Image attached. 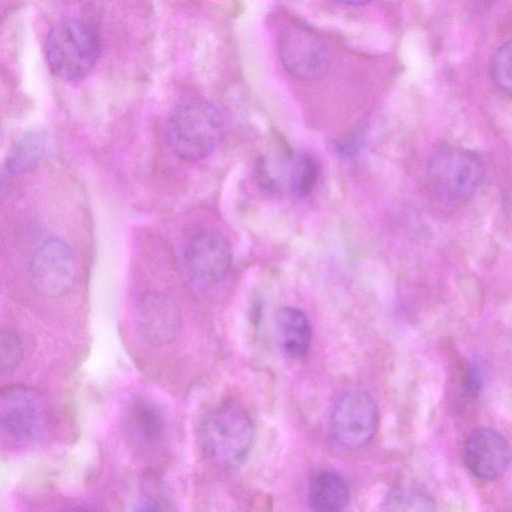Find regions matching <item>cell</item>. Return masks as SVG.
<instances>
[{
  "instance_id": "cell-5",
  "label": "cell",
  "mask_w": 512,
  "mask_h": 512,
  "mask_svg": "<svg viewBox=\"0 0 512 512\" xmlns=\"http://www.w3.org/2000/svg\"><path fill=\"white\" fill-rule=\"evenodd\" d=\"M49 418L44 395L25 385H11L0 394V429L10 446H26L44 433Z\"/></svg>"
},
{
  "instance_id": "cell-2",
  "label": "cell",
  "mask_w": 512,
  "mask_h": 512,
  "mask_svg": "<svg viewBox=\"0 0 512 512\" xmlns=\"http://www.w3.org/2000/svg\"><path fill=\"white\" fill-rule=\"evenodd\" d=\"M254 441V427L247 411L238 403L224 402L202 420L198 443L202 456L225 469L240 466Z\"/></svg>"
},
{
  "instance_id": "cell-3",
  "label": "cell",
  "mask_w": 512,
  "mask_h": 512,
  "mask_svg": "<svg viewBox=\"0 0 512 512\" xmlns=\"http://www.w3.org/2000/svg\"><path fill=\"white\" fill-rule=\"evenodd\" d=\"M102 52L99 31L78 18H63L49 30L45 44L47 64L58 78L74 82L85 78Z\"/></svg>"
},
{
  "instance_id": "cell-1",
  "label": "cell",
  "mask_w": 512,
  "mask_h": 512,
  "mask_svg": "<svg viewBox=\"0 0 512 512\" xmlns=\"http://www.w3.org/2000/svg\"><path fill=\"white\" fill-rule=\"evenodd\" d=\"M224 133V120L217 107L196 97L175 104L165 123L169 149L186 162H197L210 156L221 143Z\"/></svg>"
},
{
  "instance_id": "cell-15",
  "label": "cell",
  "mask_w": 512,
  "mask_h": 512,
  "mask_svg": "<svg viewBox=\"0 0 512 512\" xmlns=\"http://www.w3.org/2000/svg\"><path fill=\"white\" fill-rule=\"evenodd\" d=\"M43 151L44 145L39 135L24 137L12 149L7 159V170L13 175L31 171L41 159Z\"/></svg>"
},
{
  "instance_id": "cell-13",
  "label": "cell",
  "mask_w": 512,
  "mask_h": 512,
  "mask_svg": "<svg viewBox=\"0 0 512 512\" xmlns=\"http://www.w3.org/2000/svg\"><path fill=\"white\" fill-rule=\"evenodd\" d=\"M274 320L282 351L292 358L304 356L312 335L309 320L304 312L295 307H281L277 310Z\"/></svg>"
},
{
  "instance_id": "cell-21",
  "label": "cell",
  "mask_w": 512,
  "mask_h": 512,
  "mask_svg": "<svg viewBox=\"0 0 512 512\" xmlns=\"http://www.w3.org/2000/svg\"><path fill=\"white\" fill-rule=\"evenodd\" d=\"M508 210L510 217L512 219V188L510 189V192L508 194Z\"/></svg>"
},
{
  "instance_id": "cell-7",
  "label": "cell",
  "mask_w": 512,
  "mask_h": 512,
  "mask_svg": "<svg viewBox=\"0 0 512 512\" xmlns=\"http://www.w3.org/2000/svg\"><path fill=\"white\" fill-rule=\"evenodd\" d=\"M28 277L32 288L41 296L58 298L73 288L77 267L69 246L62 240H46L33 254Z\"/></svg>"
},
{
  "instance_id": "cell-10",
  "label": "cell",
  "mask_w": 512,
  "mask_h": 512,
  "mask_svg": "<svg viewBox=\"0 0 512 512\" xmlns=\"http://www.w3.org/2000/svg\"><path fill=\"white\" fill-rule=\"evenodd\" d=\"M512 452L507 440L490 428L474 430L466 440L464 460L470 472L482 480H494L509 468Z\"/></svg>"
},
{
  "instance_id": "cell-16",
  "label": "cell",
  "mask_w": 512,
  "mask_h": 512,
  "mask_svg": "<svg viewBox=\"0 0 512 512\" xmlns=\"http://www.w3.org/2000/svg\"><path fill=\"white\" fill-rule=\"evenodd\" d=\"M385 510L389 511H431L432 498L422 489L404 485L394 488L385 500Z\"/></svg>"
},
{
  "instance_id": "cell-4",
  "label": "cell",
  "mask_w": 512,
  "mask_h": 512,
  "mask_svg": "<svg viewBox=\"0 0 512 512\" xmlns=\"http://www.w3.org/2000/svg\"><path fill=\"white\" fill-rule=\"evenodd\" d=\"M427 182L442 202L460 205L477 191L483 176L481 159L473 151L452 145L436 149L427 164Z\"/></svg>"
},
{
  "instance_id": "cell-20",
  "label": "cell",
  "mask_w": 512,
  "mask_h": 512,
  "mask_svg": "<svg viewBox=\"0 0 512 512\" xmlns=\"http://www.w3.org/2000/svg\"><path fill=\"white\" fill-rule=\"evenodd\" d=\"M339 3L351 6L363 5L368 3L371 0H336Z\"/></svg>"
},
{
  "instance_id": "cell-18",
  "label": "cell",
  "mask_w": 512,
  "mask_h": 512,
  "mask_svg": "<svg viewBox=\"0 0 512 512\" xmlns=\"http://www.w3.org/2000/svg\"><path fill=\"white\" fill-rule=\"evenodd\" d=\"M490 76L501 92L512 97V39L495 52L490 64Z\"/></svg>"
},
{
  "instance_id": "cell-12",
  "label": "cell",
  "mask_w": 512,
  "mask_h": 512,
  "mask_svg": "<svg viewBox=\"0 0 512 512\" xmlns=\"http://www.w3.org/2000/svg\"><path fill=\"white\" fill-rule=\"evenodd\" d=\"M164 410L146 398L136 400L128 410L127 427L136 447L155 452L165 444L169 425Z\"/></svg>"
},
{
  "instance_id": "cell-14",
  "label": "cell",
  "mask_w": 512,
  "mask_h": 512,
  "mask_svg": "<svg viewBox=\"0 0 512 512\" xmlns=\"http://www.w3.org/2000/svg\"><path fill=\"white\" fill-rule=\"evenodd\" d=\"M308 502L316 511L344 510L349 502L348 485L344 478L334 471H317L309 480Z\"/></svg>"
},
{
  "instance_id": "cell-9",
  "label": "cell",
  "mask_w": 512,
  "mask_h": 512,
  "mask_svg": "<svg viewBox=\"0 0 512 512\" xmlns=\"http://www.w3.org/2000/svg\"><path fill=\"white\" fill-rule=\"evenodd\" d=\"M278 53L285 69L300 80L320 77L330 63V52L323 39L302 25H290L280 32Z\"/></svg>"
},
{
  "instance_id": "cell-19",
  "label": "cell",
  "mask_w": 512,
  "mask_h": 512,
  "mask_svg": "<svg viewBox=\"0 0 512 512\" xmlns=\"http://www.w3.org/2000/svg\"><path fill=\"white\" fill-rule=\"evenodd\" d=\"M23 357V346L15 331L3 329L1 333L0 367L2 373L14 370Z\"/></svg>"
},
{
  "instance_id": "cell-17",
  "label": "cell",
  "mask_w": 512,
  "mask_h": 512,
  "mask_svg": "<svg viewBox=\"0 0 512 512\" xmlns=\"http://www.w3.org/2000/svg\"><path fill=\"white\" fill-rule=\"evenodd\" d=\"M317 177L318 166L310 157H297L289 167V187L298 196L309 194Z\"/></svg>"
},
{
  "instance_id": "cell-8",
  "label": "cell",
  "mask_w": 512,
  "mask_h": 512,
  "mask_svg": "<svg viewBox=\"0 0 512 512\" xmlns=\"http://www.w3.org/2000/svg\"><path fill=\"white\" fill-rule=\"evenodd\" d=\"M379 412L366 392L353 390L341 395L333 406L331 426L336 440L347 448H360L374 437Z\"/></svg>"
},
{
  "instance_id": "cell-6",
  "label": "cell",
  "mask_w": 512,
  "mask_h": 512,
  "mask_svg": "<svg viewBox=\"0 0 512 512\" xmlns=\"http://www.w3.org/2000/svg\"><path fill=\"white\" fill-rule=\"evenodd\" d=\"M232 261L228 240L214 230H202L187 241L183 252L184 274L198 287H209L221 282Z\"/></svg>"
},
{
  "instance_id": "cell-11",
  "label": "cell",
  "mask_w": 512,
  "mask_h": 512,
  "mask_svg": "<svg viewBox=\"0 0 512 512\" xmlns=\"http://www.w3.org/2000/svg\"><path fill=\"white\" fill-rule=\"evenodd\" d=\"M181 327L180 311L176 303L161 293L145 295L137 310V329L152 346L170 343Z\"/></svg>"
}]
</instances>
